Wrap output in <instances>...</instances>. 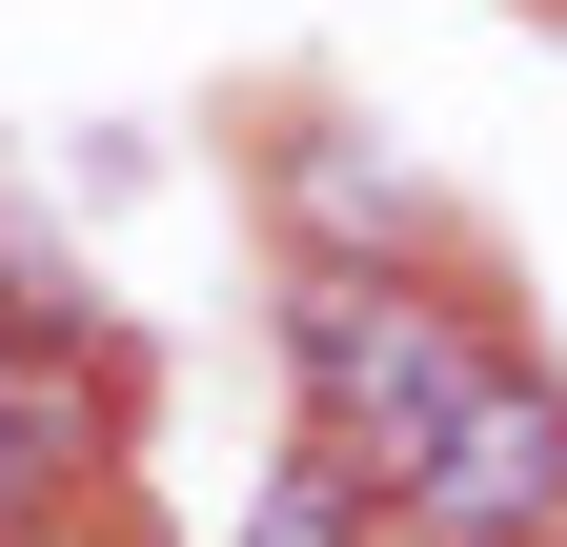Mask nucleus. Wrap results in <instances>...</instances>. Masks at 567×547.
I'll return each mask as SVG.
<instances>
[{"label": "nucleus", "mask_w": 567, "mask_h": 547, "mask_svg": "<svg viewBox=\"0 0 567 547\" xmlns=\"http://www.w3.org/2000/svg\"><path fill=\"white\" fill-rule=\"evenodd\" d=\"M284 365H305V405H324L305 446L385 466V487H405V446L446 426V385H466V345H446L405 285H365V264H305V305H284Z\"/></svg>", "instance_id": "nucleus-1"}, {"label": "nucleus", "mask_w": 567, "mask_h": 547, "mask_svg": "<svg viewBox=\"0 0 567 547\" xmlns=\"http://www.w3.org/2000/svg\"><path fill=\"white\" fill-rule=\"evenodd\" d=\"M405 507L446 527V547H547V527H567V405H547L527 365H466L446 426L405 446Z\"/></svg>", "instance_id": "nucleus-2"}, {"label": "nucleus", "mask_w": 567, "mask_h": 547, "mask_svg": "<svg viewBox=\"0 0 567 547\" xmlns=\"http://www.w3.org/2000/svg\"><path fill=\"white\" fill-rule=\"evenodd\" d=\"M244 547H385V487H365L344 446H305V466H284V487L244 507Z\"/></svg>", "instance_id": "nucleus-3"}, {"label": "nucleus", "mask_w": 567, "mask_h": 547, "mask_svg": "<svg viewBox=\"0 0 567 547\" xmlns=\"http://www.w3.org/2000/svg\"><path fill=\"white\" fill-rule=\"evenodd\" d=\"M305 224L365 244V224H405V183H365V143H324V163H305Z\"/></svg>", "instance_id": "nucleus-4"}]
</instances>
